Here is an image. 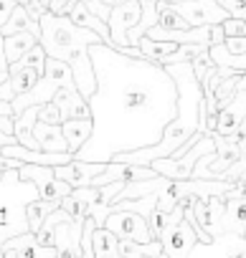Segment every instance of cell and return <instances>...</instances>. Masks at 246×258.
Masks as SVG:
<instances>
[{"mask_svg":"<svg viewBox=\"0 0 246 258\" xmlns=\"http://www.w3.org/2000/svg\"><path fill=\"white\" fill-rule=\"evenodd\" d=\"M61 89H76L74 74H71L69 63L56 61V58H48V61H46V74L38 79V84H36L28 94H23V96H18V99L11 101V106H13V119H16L18 114H23L26 109H31V106H43V104L54 101V96H56Z\"/></svg>","mask_w":246,"mask_h":258,"instance_id":"277c9868","label":"cell"},{"mask_svg":"<svg viewBox=\"0 0 246 258\" xmlns=\"http://www.w3.org/2000/svg\"><path fill=\"white\" fill-rule=\"evenodd\" d=\"M89 56L96 74V91L89 99L94 132L76 160L107 165L117 155L158 145L178 116V84L170 71L107 43L89 46Z\"/></svg>","mask_w":246,"mask_h":258,"instance_id":"6da1fadb","label":"cell"},{"mask_svg":"<svg viewBox=\"0 0 246 258\" xmlns=\"http://www.w3.org/2000/svg\"><path fill=\"white\" fill-rule=\"evenodd\" d=\"M16 6H18V0H0V28L8 23V18L13 16Z\"/></svg>","mask_w":246,"mask_h":258,"instance_id":"74e56055","label":"cell"},{"mask_svg":"<svg viewBox=\"0 0 246 258\" xmlns=\"http://www.w3.org/2000/svg\"><path fill=\"white\" fill-rule=\"evenodd\" d=\"M89 200H91V187H76L61 200V210H66L76 223H84L86 210H89Z\"/></svg>","mask_w":246,"mask_h":258,"instance_id":"d4e9b609","label":"cell"},{"mask_svg":"<svg viewBox=\"0 0 246 258\" xmlns=\"http://www.w3.org/2000/svg\"><path fill=\"white\" fill-rule=\"evenodd\" d=\"M104 228L112 230L117 238H127L135 243H153V230L145 215L135 210H112L104 220Z\"/></svg>","mask_w":246,"mask_h":258,"instance_id":"52a82bcc","label":"cell"},{"mask_svg":"<svg viewBox=\"0 0 246 258\" xmlns=\"http://www.w3.org/2000/svg\"><path fill=\"white\" fill-rule=\"evenodd\" d=\"M238 180H243V182H246V170H243V172H241V177H238Z\"/></svg>","mask_w":246,"mask_h":258,"instance_id":"f6af8a7d","label":"cell"},{"mask_svg":"<svg viewBox=\"0 0 246 258\" xmlns=\"http://www.w3.org/2000/svg\"><path fill=\"white\" fill-rule=\"evenodd\" d=\"M36 3H41V6H46V8H48V6H51V0H36Z\"/></svg>","mask_w":246,"mask_h":258,"instance_id":"ee69618b","label":"cell"},{"mask_svg":"<svg viewBox=\"0 0 246 258\" xmlns=\"http://www.w3.org/2000/svg\"><path fill=\"white\" fill-rule=\"evenodd\" d=\"M69 18L79 26V28H86V31H94L96 36H102V41L107 43V46H112V36H109V26L102 21V18H96L84 3H81V0H79V3L71 8V13H69ZM114 48V46H112Z\"/></svg>","mask_w":246,"mask_h":258,"instance_id":"ffe728a7","label":"cell"},{"mask_svg":"<svg viewBox=\"0 0 246 258\" xmlns=\"http://www.w3.org/2000/svg\"><path fill=\"white\" fill-rule=\"evenodd\" d=\"M91 248H94V258H119V238L107 228L94 230Z\"/></svg>","mask_w":246,"mask_h":258,"instance_id":"484cf974","label":"cell"},{"mask_svg":"<svg viewBox=\"0 0 246 258\" xmlns=\"http://www.w3.org/2000/svg\"><path fill=\"white\" fill-rule=\"evenodd\" d=\"M238 258H246V253H243V255H238Z\"/></svg>","mask_w":246,"mask_h":258,"instance_id":"7dc6e473","label":"cell"},{"mask_svg":"<svg viewBox=\"0 0 246 258\" xmlns=\"http://www.w3.org/2000/svg\"><path fill=\"white\" fill-rule=\"evenodd\" d=\"M104 6H109V8H114V6H122V3H127V0H102Z\"/></svg>","mask_w":246,"mask_h":258,"instance_id":"60d3db41","label":"cell"},{"mask_svg":"<svg viewBox=\"0 0 246 258\" xmlns=\"http://www.w3.org/2000/svg\"><path fill=\"white\" fill-rule=\"evenodd\" d=\"M21 180H28L38 187V195L41 200H48V203H61L74 187L66 185L64 180L56 177L54 167H43V165H23L18 170Z\"/></svg>","mask_w":246,"mask_h":258,"instance_id":"ba28073f","label":"cell"},{"mask_svg":"<svg viewBox=\"0 0 246 258\" xmlns=\"http://www.w3.org/2000/svg\"><path fill=\"white\" fill-rule=\"evenodd\" d=\"M223 33H226V38L246 36V21H241V18H228V21L223 23Z\"/></svg>","mask_w":246,"mask_h":258,"instance_id":"836d02e7","label":"cell"},{"mask_svg":"<svg viewBox=\"0 0 246 258\" xmlns=\"http://www.w3.org/2000/svg\"><path fill=\"white\" fill-rule=\"evenodd\" d=\"M226 200V233L243 235L246 233V192L243 198H223Z\"/></svg>","mask_w":246,"mask_h":258,"instance_id":"603a6c76","label":"cell"},{"mask_svg":"<svg viewBox=\"0 0 246 258\" xmlns=\"http://www.w3.org/2000/svg\"><path fill=\"white\" fill-rule=\"evenodd\" d=\"M8 145H18V140L13 135H6V132H0V150L8 147Z\"/></svg>","mask_w":246,"mask_h":258,"instance_id":"f35d334b","label":"cell"},{"mask_svg":"<svg viewBox=\"0 0 246 258\" xmlns=\"http://www.w3.org/2000/svg\"><path fill=\"white\" fill-rule=\"evenodd\" d=\"M238 91H246V74H241V81H238Z\"/></svg>","mask_w":246,"mask_h":258,"instance_id":"b9f144b4","label":"cell"},{"mask_svg":"<svg viewBox=\"0 0 246 258\" xmlns=\"http://www.w3.org/2000/svg\"><path fill=\"white\" fill-rule=\"evenodd\" d=\"M54 104L61 111V119H91V109L89 101L79 94V89H61L54 96Z\"/></svg>","mask_w":246,"mask_h":258,"instance_id":"e0dca14e","label":"cell"},{"mask_svg":"<svg viewBox=\"0 0 246 258\" xmlns=\"http://www.w3.org/2000/svg\"><path fill=\"white\" fill-rule=\"evenodd\" d=\"M173 180H168V177H153V180H137V182H127V187L122 190V195H119V200H140V198H147V195H155V192H160L163 187H168ZM117 200V203H119Z\"/></svg>","mask_w":246,"mask_h":258,"instance_id":"cb8c5ba5","label":"cell"},{"mask_svg":"<svg viewBox=\"0 0 246 258\" xmlns=\"http://www.w3.org/2000/svg\"><path fill=\"white\" fill-rule=\"evenodd\" d=\"M140 18H142V6H140V0H127V3H122V6H114V8H112V16H109L107 26H109L112 46H114L117 51H122V48L130 46L127 33L140 23Z\"/></svg>","mask_w":246,"mask_h":258,"instance_id":"30bf717a","label":"cell"},{"mask_svg":"<svg viewBox=\"0 0 246 258\" xmlns=\"http://www.w3.org/2000/svg\"><path fill=\"white\" fill-rule=\"evenodd\" d=\"M104 170H107V165H102V162H81V160H71L69 165L54 167L56 177L64 180L66 185H71L74 190L76 187H91V180L99 177Z\"/></svg>","mask_w":246,"mask_h":258,"instance_id":"9a60e30c","label":"cell"},{"mask_svg":"<svg viewBox=\"0 0 246 258\" xmlns=\"http://www.w3.org/2000/svg\"><path fill=\"white\" fill-rule=\"evenodd\" d=\"M158 13H160L158 26L165 28V31H188V28H190L188 21H185L173 6H163V3H158Z\"/></svg>","mask_w":246,"mask_h":258,"instance_id":"f546056e","label":"cell"},{"mask_svg":"<svg viewBox=\"0 0 246 258\" xmlns=\"http://www.w3.org/2000/svg\"><path fill=\"white\" fill-rule=\"evenodd\" d=\"M36 46H38V36H33V33H28V31L6 36L3 48H6V61H8V66L16 63L18 58H23V56H26L28 51H33Z\"/></svg>","mask_w":246,"mask_h":258,"instance_id":"7402d4cb","label":"cell"},{"mask_svg":"<svg viewBox=\"0 0 246 258\" xmlns=\"http://www.w3.org/2000/svg\"><path fill=\"white\" fill-rule=\"evenodd\" d=\"M203 51H208L206 46H198V43H183V46H178V51L175 53H170L165 61H163V66H170V63H190L195 56H201Z\"/></svg>","mask_w":246,"mask_h":258,"instance_id":"4dcf8cb0","label":"cell"},{"mask_svg":"<svg viewBox=\"0 0 246 258\" xmlns=\"http://www.w3.org/2000/svg\"><path fill=\"white\" fill-rule=\"evenodd\" d=\"M81 3H84V6H86V8H89V11L96 16V18H102L104 23L109 21V16H112V8H109V6H104L102 0H81Z\"/></svg>","mask_w":246,"mask_h":258,"instance_id":"e575fe53","label":"cell"},{"mask_svg":"<svg viewBox=\"0 0 246 258\" xmlns=\"http://www.w3.org/2000/svg\"><path fill=\"white\" fill-rule=\"evenodd\" d=\"M23 31H28V33H33V36H38V43H41V23L38 21H33L31 16H28V11H26V6H16V11H13V16L8 18V23L0 28V33H3V38L6 36H13V33H23Z\"/></svg>","mask_w":246,"mask_h":258,"instance_id":"44dd1931","label":"cell"},{"mask_svg":"<svg viewBox=\"0 0 246 258\" xmlns=\"http://www.w3.org/2000/svg\"><path fill=\"white\" fill-rule=\"evenodd\" d=\"M243 119H246V91H238V94L231 99V104L218 114V119H216V132H218L221 137H226V140L238 142V140H241V124H243Z\"/></svg>","mask_w":246,"mask_h":258,"instance_id":"5bb4252c","label":"cell"},{"mask_svg":"<svg viewBox=\"0 0 246 258\" xmlns=\"http://www.w3.org/2000/svg\"><path fill=\"white\" fill-rule=\"evenodd\" d=\"M33 137H36L41 152H56V155L59 152H69L61 124H46V121L38 119L36 126H33Z\"/></svg>","mask_w":246,"mask_h":258,"instance_id":"ac0fdd59","label":"cell"},{"mask_svg":"<svg viewBox=\"0 0 246 258\" xmlns=\"http://www.w3.org/2000/svg\"><path fill=\"white\" fill-rule=\"evenodd\" d=\"M190 28H201V26H223L231 16L228 11L218 3V0H183V3L173 6Z\"/></svg>","mask_w":246,"mask_h":258,"instance_id":"9c48e42d","label":"cell"},{"mask_svg":"<svg viewBox=\"0 0 246 258\" xmlns=\"http://www.w3.org/2000/svg\"><path fill=\"white\" fill-rule=\"evenodd\" d=\"M61 129H64V140H66L69 152L76 157V152L89 142V137L94 132V121L91 119H66L61 124Z\"/></svg>","mask_w":246,"mask_h":258,"instance_id":"d6986e66","label":"cell"},{"mask_svg":"<svg viewBox=\"0 0 246 258\" xmlns=\"http://www.w3.org/2000/svg\"><path fill=\"white\" fill-rule=\"evenodd\" d=\"M180 3H183V0H180Z\"/></svg>","mask_w":246,"mask_h":258,"instance_id":"681fc988","label":"cell"},{"mask_svg":"<svg viewBox=\"0 0 246 258\" xmlns=\"http://www.w3.org/2000/svg\"><path fill=\"white\" fill-rule=\"evenodd\" d=\"M61 208V203H48V200H33L28 208H26V215H28V225H31V233H38L41 230V225L46 223V218L54 213V210H59Z\"/></svg>","mask_w":246,"mask_h":258,"instance_id":"83f0119b","label":"cell"},{"mask_svg":"<svg viewBox=\"0 0 246 258\" xmlns=\"http://www.w3.org/2000/svg\"><path fill=\"white\" fill-rule=\"evenodd\" d=\"M3 250H16L18 258H59V250L54 245H41L36 233H23L11 238Z\"/></svg>","mask_w":246,"mask_h":258,"instance_id":"2e32d148","label":"cell"},{"mask_svg":"<svg viewBox=\"0 0 246 258\" xmlns=\"http://www.w3.org/2000/svg\"><path fill=\"white\" fill-rule=\"evenodd\" d=\"M185 218L198 223L195 230H206L213 240L221 238L226 233V200H223V195L198 198L193 203V208L185 210Z\"/></svg>","mask_w":246,"mask_h":258,"instance_id":"8992f818","label":"cell"},{"mask_svg":"<svg viewBox=\"0 0 246 258\" xmlns=\"http://www.w3.org/2000/svg\"><path fill=\"white\" fill-rule=\"evenodd\" d=\"M38 23H41V46L46 56L69 63L79 94L89 101L96 91V74L91 66L89 46L104 43L102 36H96L94 31L79 28L69 16H54L51 11L43 13Z\"/></svg>","mask_w":246,"mask_h":258,"instance_id":"7a4b0ae2","label":"cell"},{"mask_svg":"<svg viewBox=\"0 0 246 258\" xmlns=\"http://www.w3.org/2000/svg\"><path fill=\"white\" fill-rule=\"evenodd\" d=\"M218 3L228 11L231 18H241V21H246V0H218Z\"/></svg>","mask_w":246,"mask_h":258,"instance_id":"d6a6232c","label":"cell"},{"mask_svg":"<svg viewBox=\"0 0 246 258\" xmlns=\"http://www.w3.org/2000/svg\"><path fill=\"white\" fill-rule=\"evenodd\" d=\"M0 177H3V170H0Z\"/></svg>","mask_w":246,"mask_h":258,"instance_id":"c3c4849f","label":"cell"},{"mask_svg":"<svg viewBox=\"0 0 246 258\" xmlns=\"http://www.w3.org/2000/svg\"><path fill=\"white\" fill-rule=\"evenodd\" d=\"M163 6H175V3H180V0H160Z\"/></svg>","mask_w":246,"mask_h":258,"instance_id":"7bdbcfd3","label":"cell"},{"mask_svg":"<svg viewBox=\"0 0 246 258\" xmlns=\"http://www.w3.org/2000/svg\"><path fill=\"white\" fill-rule=\"evenodd\" d=\"M38 119H41V121H46V124H64L61 111H59V106H56L54 101H48V104H43V106H41Z\"/></svg>","mask_w":246,"mask_h":258,"instance_id":"1f68e13d","label":"cell"},{"mask_svg":"<svg viewBox=\"0 0 246 258\" xmlns=\"http://www.w3.org/2000/svg\"><path fill=\"white\" fill-rule=\"evenodd\" d=\"M246 253V240L243 235H236V233H223L221 238H216L213 243H198L188 258H238ZM158 258H165L158 255Z\"/></svg>","mask_w":246,"mask_h":258,"instance_id":"7c38bea8","label":"cell"},{"mask_svg":"<svg viewBox=\"0 0 246 258\" xmlns=\"http://www.w3.org/2000/svg\"><path fill=\"white\" fill-rule=\"evenodd\" d=\"M0 114H3V116H13V106L8 101H3V99H0Z\"/></svg>","mask_w":246,"mask_h":258,"instance_id":"ab89813d","label":"cell"},{"mask_svg":"<svg viewBox=\"0 0 246 258\" xmlns=\"http://www.w3.org/2000/svg\"><path fill=\"white\" fill-rule=\"evenodd\" d=\"M79 3V0H51V6H48V11L54 13V16H69L71 13V8Z\"/></svg>","mask_w":246,"mask_h":258,"instance_id":"d590c367","label":"cell"},{"mask_svg":"<svg viewBox=\"0 0 246 258\" xmlns=\"http://www.w3.org/2000/svg\"><path fill=\"white\" fill-rule=\"evenodd\" d=\"M8 81H3L0 84V99L3 101H13V99H18V96H23V94H28L36 84H38V79L43 76V71H38V69H33V66H8Z\"/></svg>","mask_w":246,"mask_h":258,"instance_id":"4fadbf2b","label":"cell"},{"mask_svg":"<svg viewBox=\"0 0 246 258\" xmlns=\"http://www.w3.org/2000/svg\"><path fill=\"white\" fill-rule=\"evenodd\" d=\"M18 3H21V6H28V0H18Z\"/></svg>","mask_w":246,"mask_h":258,"instance_id":"bcb514c9","label":"cell"},{"mask_svg":"<svg viewBox=\"0 0 246 258\" xmlns=\"http://www.w3.org/2000/svg\"><path fill=\"white\" fill-rule=\"evenodd\" d=\"M38 187L28 180H21L18 170H6L0 177V258L3 245L23 233H31L26 208L38 200Z\"/></svg>","mask_w":246,"mask_h":258,"instance_id":"3957f363","label":"cell"},{"mask_svg":"<svg viewBox=\"0 0 246 258\" xmlns=\"http://www.w3.org/2000/svg\"><path fill=\"white\" fill-rule=\"evenodd\" d=\"M226 51L231 56H243L246 53V36H238V38H226Z\"/></svg>","mask_w":246,"mask_h":258,"instance_id":"8d00e7d4","label":"cell"},{"mask_svg":"<svg viewBox=\"0 0 246 258\" xmlns=\"http://www.w3.org/2000/svg\"><path fill=\"white\" fill-rule=\"evenodd\" d=\"M137 48L142 51V56H145L147 61H155V63L163 66V61H165L170 53L178 51V43H170V41H153V38L145 36V38H140Z\"/></svg>","mask_w":246,"mask_h":258,"instance_id":"4316f807","label":"cell"},{"mask_svg":"<svg viewBox=\"0 0 246 258\" xmlns=\"http://www.w3.org/2000/svg\"><path fill=\"white\" fill-rule=\"evenodd\" d=\"M208 53H211V58H213L216 66H223V69H233L238 74H246V53L243 56H231L223 43L221 46H211Z\"/></svg>","mask_w":246,"mask_h":258,"instance_id":"f1b7e54d","label":"cell"},{"mask_svg":"<svg viewBox=\"0 0 246 258\" xmlns=\"http://www.w3.org/2000/svg\"><path fill=\"white\" fill-rule=\"evenodd\" d=\"M216 152V142L206 135L193 150H188L183 157H163V160H155L150 167L155 172H160L163 177L173 180V182H183V180H193V172H195V165L201 157Z\"/></svg>","mask_w":246,"mask_h":258,"instance_id":"5b68a950","label":"cell"},{"mask_svg":"<svg viewBox=\"0 0 246 258\" xmlns=\"http://www.w3.org/2000/svg\"><path fill=\"white\" fill-rule=\"evenodd\" d=\"M160 243H163V250H165V258H188L190 250L201 243L193 225L188 223V218H183L180 223L170 225L163 230L160 235Z\"/></svg>","mask_w":246,"mask_h":258,"instance_id":"8fae6325","label":"cell"}]
</instances>
